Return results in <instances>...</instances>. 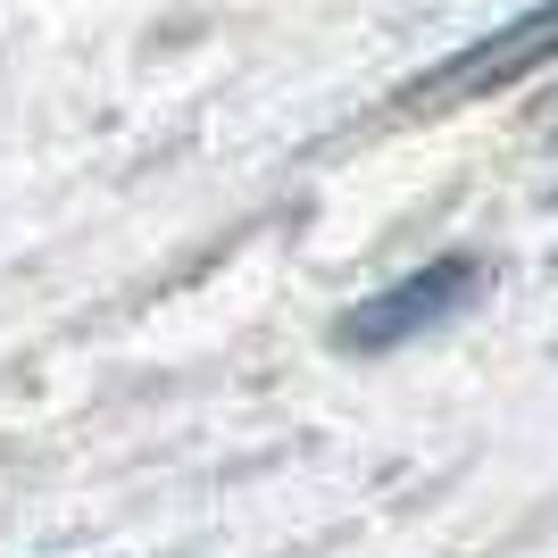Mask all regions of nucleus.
I'll list each match as a JSON object with an SVG mask.
<instances>
[{
  "label": "nucleus",
  "mask_w": 558,
  "mask_h": 558,
  "mask_svg": "<svg viewBox=\"0 0 558 558\" xmlns=\"http://www.w3.org/2000/svg\"><path fill=\"white\" fill-rule=\"evenodd\" d=\"M558 59V0H542V9H525V17H509L500 34H484V43H466L459 59H442L434 75H417V93L409 100H459V93H500V84H517V75H534Z\"/></svg>",
  "instance_id": "nucleus-2"
},
{
  "label": "nucleus",
  "mask_w": 558,
  "mask_h": 558,
  "mask_svg": "<svg viewBox=\"0 0 558 558\" xmlns=\"http://www.w3.org/2000/svg\"><path fill=\"white\" fill-rule=\"evenodd\" d=\"M475 292H484V258L442 251V258H425L417 276H400V283H384L375 301H359L342 326H333V342H342L350 359H384V350H400V342H417V333L450 326Z\"/></svg>",
  "instance_id": "nucleus-1"
}]
</instances>
